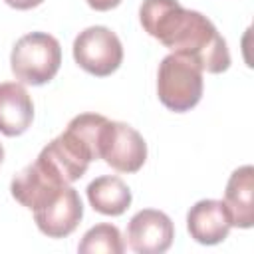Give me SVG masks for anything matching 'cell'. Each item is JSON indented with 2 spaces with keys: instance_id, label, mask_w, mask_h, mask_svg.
<instances>
[{
  "instance_id": "3957f363",
  "label": "cell",
  "mask_w": 254,
  "mask_h": 254,
  "mask_svg": "<svg viewBox=\"0 0 254 254\" xmlns=\"http://www.w3.org/2000/svg\"><path fill=\"white\" fill-rule=\"evenodd\" d=\"M62 65V46L46 32L22 36L10 54V67L16 79L28 85H44L56 77Z\"/></svg>"
},
{
  "instance_id": "9a60e30c",
  "label": "cell",
  "mask_w": 254,
  "mask_h": 254,
  "mask_svg": "<svg viewBox=\"0 0 254 254\" xmlns=\"http://www.w3.org/2000/svg\"><path fill=\"white\" fill-rule=\"evenodd\" d=\"M8 6L16 8V10H32L36 6H40L44 0H4Z\"/></svg>"
},
{
  "instance_id": "ba28073f",
  "label": "cell",
  "mask_w": 254,
  "mask_h": 254,
  "mask_svg": "<svg viewBox=\"0 0 254 254\" xmlns=\"http://www.w3.org/2000/svg\"><path fill=\"white\" fill-rule=\"evenodd\" d=\"M83 218V204L73 187H64L52 200L34 210L36 226L48 238L69 236Z\"/></svg>"
},
{
  "instance_id": "9c48e42d",
  "label": "cell",
  "mask_w": 254,
  "mask_h": 254,
  "mask_svg": "<svg viewBox=\"0 0 254 254\" xmlns=\"http://www.w3.org/2000/svg\"><path fill=\"white\" fill-rule=\"evenodd\" d=\"M187 228L190 238L198 244L214 246L228 236L232 224L222 200L204 198L190 206L187 214Z\"/></svg>"
},
{
  "instance_id": "8992f818",
  "label": "cell",
  "mask_w": 254,
  "mask_h": 254,
  "mask_svg": "<svg viewBox=\"0 0 254 254\" xmlns=\"http://www.w3.org/2000/svg\"><path fill=\"white\" fill-rule=\"evenodd\" d=\"M64 187H67V183L44 157L38 155L32 165L14 175L10 183V192L22 206L36 210L52 200Z\"/></svg>"
},
{
  "instance_id": "30bf717a",
  "label": "cell",
  "mask_w": 254,
  "mask_h": 254,
  "mask_svg": "<svg viewBox=\"0 0 254 254\" xmlns=\"http://www.w3.org/2000/svg\"><path fill=\"white\" fill-rule=\"evenodd\" d=\"M224 208L230 224L238 228H252L254 224V169L252 165L238 167L224 189Z\"/></svg>"
},
{
  "instance_id": "5b68a950",
  "label": "cell",
  "mask_w": 254,
  "mask_h": 254,
  "mask_svg": "<svg viewBox=\"0 0 254 254\" xmlns=\"http://www.w3.org/2000/svg\"><path fill=\"white\" fill-rule=\"evenodd\" d=\"M99 159L119 173H137L147 161V143L131 125L107 119L101 131Z\"/></svg>"
},
{
  "instance_id": "52a82bcc",
  "label": "cell",
  "mask_w": 254,
  "mask_h": 254,
  "mask_svg": "<svg viewBox=\"0 0 254 254\" xmlns=\"http://www.w3.org/2000/svg\"><path fill=\"white\" fill-rule=\"evenodd\" d=\"M175 238V224L163 212L155 208H143L127 224V242L137 254H161L167 252Z\"/></svg>"
},
{
  "instance_id": "7c38bea8",
  "label": "cell",
  "mask_w": 254,
  "mask_h": 254,
  "mask_svg": "<svg viewBox=\"0 0 254 254\" xmlns=\"http://www.w3.org/2000/svg\"><path fill=\"white\" fill-rule=\"evenodd\" d=\"M131 190L129 187L113 175L97 177L87 185V200L99 214L105 216H119L131 204Z\"/></svg>"
},
{
  "instance_id": "277c9868",
  "label": "cell",
  "mask_w": 254,
  "mask_h": 254,
  "mask_svg": "<svg viewBox=\"0 0 254 254\" xmlns=\"http://www.w3.org/2000/svg\"><path fill=\"white\" fill-rule=\"evenodd\" d=\"M73 60L83 71L95 77H107L123 62L121 40L105 26L85 28L73 40Z\"/></svg>"
},
{
  "instance_id": "5bb4252c",
  "label": "cell",
  "mask_w": 254,
  "mask_h": 254,
  "mask_svg": "<svg viewBox=\"0 0 254 254\" xmlns=\"http://www.w3.org/2000/svg\"><path fill=\"white\" fill-rule=\"evenodd\" d=\"M89 8L97 10V12H107V10H113L121 4V0H85Z\"/></svg>"
},
{
  "instance_id": "7a4b0ae2",
  "label": "cell",
  "mask_w": 254,
  "mask_h": 254,
  "mask_svg": "<svg viewBox=\"0 0 254 254\" xmlns=\"http://www.w3.org/2000/svg\"><path fill=\"white\" fill-rule=\"evenodd\" d=\"M204 81L200 65L183 54H169L161 60L157 71V95L159 101L175 111H190L202 97Z\"/></svg>"
},
{
  "instance_id": "8fae6325",
  "label": "cell",
  "mask_w": 254,
  "mask_h": 254,
  "mask_svg": "<svg viewBox=\"0 0 254 254\" xmlns=\"http://www.w3.org/2000/svg\"><path fill=\"white\" fill-rule=\"evenodd\" d=\"M34 119V103L22 83H0V133L18 137L28 131Z\"/></svg>"
},
{
  "instance_id": "4fadbf2b",
  "label": "cell",
  "mask_w": 254,
  "mask_h": 254,
  "mask_svg": "<svg viewBox=\"0 0 254 254\" xmlns=\"http://www.w3.org/2000/svg\"><path fill=\"white\" fill-rule=\"evenodd\" d=\"M77 250L81 254H97V252L121 254V252H125V242H123L121 232H119L117 226L107 224V222H101V224L91 226L83 234Z\"/></svg>"
},
{
  "instance_id": "2e32d148",
  "label": "cell",
  "mask_w": 254,
  "mask_h": 254,
  "mask_svg": "<svg viewBox=\"0 0 254 254\" xmlns=\"http://www.w3.org/2000/svg\"><path fill=\"white\" fill-rule=\"evenodd\" d=\"M2 161H4V147H2V143H0V165H2Z\"/></svg>"
},
{
  "instance_id": "6da1fadb",
  "label": "cell",
  "mask_w": 254,
  "mask_h": 254,
  "mask_svg": "<svg viewBox=\"0 0 254 254\" xmlns=\"http://www.w3.org/2000/svg\"><path fill=\"white\" fill-rule=\"evenodd\" d=\"M139 20L151 38L175 54L192 58L202 71L222 73L230 67L226 40L204 14L187 10L177 0H143Z\"/></svg>"
}]
</instances>
